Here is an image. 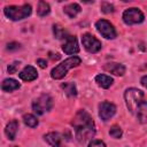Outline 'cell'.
<instances>
[{
	"instance_id": "d4e9b609",
	"label": "cell",
	"mask_w": 147,
	"mask_h": 147,
	"mask_svg": "<svg viewBox=\"0 0 147 147\" xmlns=\"http://www.w3.org/2000/svg\"><path fill=\"white\" fill-rule=\"evenodd\" d=\"M20 65H21V62H20V61H14L11 64H9V65H8L7 70H8V72H9V74H15V72L18 70Z\"/></svg>"
},
{
	"instance_id": "6da1fadb",
	"label": "cell",
	"mask_w": 147,
	"mask_h": 147,
	"mask_svg": "<svg viewBox=\"0 0 147 147\" xmlns=\"http://www.w3.org/2000/svg\"><path fill=\"white\" fill-rule=\"evenodd\" d=\"M71 124L75 129L76 138L79 142H85L95 134L94 122L90 116V114L86 113L85 110H78Z\"/></svg>"
},
{
	"instance_id": "d6986e66",
	"label": "cell",
	"mask_w": 147,
	"mask_h": 147,
	"mask_svg": "<svg viewBox=\"0 0 147 147\" xmlns=\"http://www.w3.org/2000/svg\"><path fill=\"white\" fill-rule=\"evenodd\" d=\"M61 87L64 90L65 94L68 96H76L77 95V88H76V85L74 83H64L61 85Z\"/></svg>"
},
{
	"instance_id": "ba28073f",
	"label": "cell",
	"mask_w": 147,
	"mask_h": 147,
	"mask_svg": "<svg viewBox=\"0 0 147 147\" xmlns=\"http://www.w3.org/2000/svg\"><path fill=\"white\" fill-rule=\"evenodd\" d=\"M82 42L84 48L88 53H98L101 49V41H99L94 36L90 33H85L82 37Z\"/></svg>"
},
{
	"instance_id": "8992f818",
	"label": "cell",
	"mask_w": 147,
	"mask_h": 147,
	"mask_svg": "<svg viewBox=\"0 0 147 147\" xmlns=\"http://www.w3.org/2000/svg\"><path fill=\"white\" fill-rule=\"evenodd\" d=\"M95 28H96L98 32H99L102 37H105V38H107V39H114V38H116V36H117L114 25H113L110 22H108L107 20H99V21L95 23Z\"/></svg>"
},
{
	"instance_id": "8fae6325",
	"label": "cell",
	"mask_w": 147,
	"mask_h": 147,
	"mask_svg": "<svg viewBox=\"0 0 147 147\" xmlns=\"http://www.w3.org/2000/svg\"><path fill=\"white\" fill-rule=\"evenodd\" d=\"M20 78L22 80H25V82H31V80H34L37 77H38V72L37 70L32 67V65H26L20 74H18Z\"/></svg>"
},
{
	"instance_id": "7402d4cb",
	"label": "cell",
	"mask_w": 147,
	"mask_h": 147,
	"mask_svg": "<svg viewBox=\"0 0 147 147\" xmlns=\"http://www.w3.org/2000/svg\"><path fill=\"white\" fill-rule=\"evenodd\" d=\"M54 29V34H55V37L57 38V39H62V38H65L64 36H65V30L62 28V26H60L59 24H55L54 26H53Z\"/></svg>"
},
{
	"instance_id": "cb8c5ba5",
	"label": "cell",
	"mask_w": 147,
	"mask_h": 147,
	"mask_svg": "<svg viewBox=\"0 0 147 147\" xmlns=\"http://www.w3.org/2000/svg\"><path fill=\"white\" fill-rule=\"evenodd\" d=\"M101 11L105 14H110L114 11V6L109 2L103 1V2H101Z\"/></svg>"
},
{
	"instance_id": "7c38bea8",
	"label": "cell",
	"mask_w": 147,
	"mask_h": 147,
	"mask_svg": "<svg viewBox=\"0 0 147 147\" xmlns=\"http://www.w3.org/2000/svg\"><path fill=\"white\" fill-rule=\"evenodd\" d=\"M134 113H136V117H137L138 122H140L142 124L147 123V101L142 100L136 108Z\"/></svg>"
},
{
	"instance_id": "5b68a950",
	"label": "cell",
	"mask_w": 147,
	"mask_h": 147,
	"mask_svg": "<svg viewBox=\"0 0 147 147\" xmlns=\"http://www.w3.org/2000/svg\"><path fill=\"white\" fill-rule=\"evenodd\" d=\"M53 107V99L48 94H41L32 102V109L37 115H42L46 111H49Z\"/></svg>"
},
{
	"instance_id": "2e32d148",
	"label": "cell",
	"mask_w": 147,
	"mask_h": 147,
	"mask_svg": "<svg viewBox=\"0 0 147 147\" xmlns=\"http://www.w3.org/2000/svg\"><path fill=\"white\" fill-rule=\"evenodd\" d=\"M45 140L52 146V147H60L61 146V137L56 132H49L45 134Z\"/></svg>"
},
{
	"instance_id": "ffe728a7",
	"label": "cell",
	"mask_w": 147,
	"mask_h": 147,
	"mask_svg": "<svg viewBox=\"0 0 147 147\" xmlns=\"http://www.w3.org/2000/svg\"><path fill=\"white\" fill-rule=\"evenodd\" d=\"M23 122L25 125H28L29 127H36L38 125V119L36 116H33L32 114H25L23 116Z\"/></svg>"
},
{
	"instance_id": "52a82bcc",
	"label": "cell",
	"mask_w": 147,
	"mask_h": 147,
	"mask_svg": "<svg viewBox=\"0 0 147 147\" xmlns=\"http://www.w3.org/2000/svg\"><path fill=\"white\" fill-rule=\"evenodd\" d=\"M144 20H145V16L142 11L138 8H129L123 13V21L129 25L141 23Z\"/></svg>"
},
{
	"instance_id": "83f0119b",
	"label": "cell",
	"mask_w": 147,
	"mask_h": 147,
	"mask_svg": "<svg viewBox=\"0 0 147 147\" xmlns=\"http://www.w3.org/2000/svg\"><path fill=\"white\" fill-rule=\"evenodd\" d=\"M7 48L8 49H16V48H20V44H17V42H10V44H8V46H7Z\"/></svg>"
},
{
	"instance_id": "603a6c76",
	"label": "cell",
	"mask_w": 147,
	"mask_h": 147,
	"mask_svg": "<svg viewBox=\"0 0 147 147\" xmlns=\"http://www.w3.org/2000/svg\"><path fill=\"white\" fill-rule=\"evenodd\" d=\"M109 134H110L113 138H115V139H119V138L122 137V130H121L119 126L113 125V126L110 127V130H109Z\"/></svg>"
},
{
	"instance_id": "9c48e42d",
	"label": "cell",
	"mask_w": 147,
	"mask_h": 147,
	"mask_svg": "<svg viewBox=\"0 0 147 147\" xmlns=\"http://www.w3.org/2000/svg\"><path fill=\"white\" fill-rule=\"evenodd\" d=\"M116 113V107L114 103L108 102V101H103L100 103L99 106V116L102 121H108Z\"/></svg>"
},
{
	"instance_id": "30bf717a",
	"label": "cell",
	"mask_w": 147,
	"mask_h": 147,
	"mask_svg": "<svg viewBox=\"0 0 147 147\" xmlns=\"http://www.w3.org/2000/svg\"><path fill=\"white\" fill-rule=\"evenodd\" d=\"M62 49L68 55L78 53L79 52V46H78L77 38L75 36H67L65 37V41H64V44L62 46Z\"/></svg>"
},
{
	"instance_id": "9a60e30c",
	"label": "cell",
	"mask_w": 147,
	"mask_h": 147,
	"mask_svg": "<svg viewBox=\"0 0 147 147\" xmlns=\"http://www.w3.org/2000/svg\"><path fill=\"white\" fill-rule=\"evenodd\" d=\"M20 86H21L20 83H18L17 80L13 79V78H6V79L2 82V84H1V88H2V91H5V92L15 91V90L20 88Z\"/></svg>"
},
{
	"instance_id": "4316f807",
	"label": "cell",
	"mask_w": 147,
	"mask_h": 147,
	"mask_svg": "<svg viewBox=\"0 0 147 147\" xmlns=\"http://www.w3.org/2000/svg\"><path fill=\"white\" fill-rule=\"evenodd\" d=\"M37 64H39L40 68H46V67H47V62H46V60H44V59H38V60H37Z\"/></svg>"
},
{
	"instance_id": "277c9868",
	"label": "cell",
	"mask_w": 147,
	"mask_h": 147,
	"mask_svg": "<svg viewBox=\"0 0 147 147\" xmlns=\"http://www.w3.org/2000/svg\"><path fill=\"white\" fill-rule=\"evenodd\" d=\"M124 99H125V103L130 113H134L136 108L144 99V92L134 87L127 88L124 93Z\"/></svg>"
},
{
	"instance_id": "f546056e",
	"label": "cell",
	"mask_w": 147,
	"mask_h": 147,
	"mask_svg": "<svg viewBox=\"0 0 147 147\" xmlns=\"http://www.w3.org/2000/svg\"><path fill=\"white\" fill-rule=\"evenodd\" d=\"M13 147H16V146H13Z\"/></svg>"
},
{
	"instance_id": "4fadbf2b",
	"label": "cell",
	"mask_w": 147,
	"mask_h": 147,
	"mask_svg": "<svg viewBox=\"0 0 147 147\" xmlns=\"http://www.w3.org/2000/svg\"><path fill=\"white\" fill-rule=\"evenodd\" d=\"M103 70L116 76H123L125 74V67L121 63H107L103 65Z\"/></svg>"
},
{
	"instance_id": "3957f363",
	"label": "cell",
	"mask_w": 147,
	"mask_h": 147,
	"mask_svg": "<svg viewBox=\"0 0 147 147\" xmlns=\"http://www.w3.org/2000/svg\"><path fill=\"white\" fill-rule=\"evenodd\" d=\"M32 8L30 5L25 3L22 6H7L3 9V14L11 21H21L31 15Z\"/></svg>"
},
{
	"instance_id": "ac0fdd59",
	"label": "cell",
	"mask_w": 147,
	"mask_h": 147,
	"mask_svg": "<svg viewBox=\"0 0 147 147\" xmlns=\"http://www.w3.org/2000/svg\"><path fill=\"white\" fill-rule=\"evenodd\" d=\"M80 6L78 3H70V5H67L64 8H63V11L71 18H74L78 13H80Z\"/></svg>"
},
{
	"instance_id": "44dd1931",
	"label": "cell",
	"mask_w": 147,
	"mask_h": 147,
	"mask_svg": "<svg viewBox=\"0 0 147 147\" xmlns=\"http://www.w3.org/2000/svg\"><path fill=\"white\" fill-rule=\"evenodd\" d=\"M51 11V8H49V5L45 1H39L38 3V8H37V14L39 16H46L48 13Z\"/></svg>"
},
{
	"instance_id": "e0dca14e",
	"label": "cell",
	"mask_w": 147,
	"mask_h": 147,
	"mask_svg": "<svg viewBox=\"0 0 147 147\" xmlns=\"http://www.w3.org/2000/svg\"><path fill=\"white\" fill-rule=\"evenodd\" d=\"M95 82L102 88H109L111 86V84H113L114 80H113V78L110 76H107V75H98V76H95Z\"/></svg>"
},
{
	"instance_id": "7a4b0ae2",
	"label": "cell",
	"mask_w": 147,
	"mask_h": 147,
	"mask_svg": "<svg viewBox=\"0 0 147 147\" xmlns=\"http://www.w3.org/2000/svg\"><path fill=\"white\" fill-rule=\"evenodd\" d=\"M80 62H82V60L78 56H70L67 60H64L63 62H61L60 64H57L55 68L52 69L51 77L53 79H62L67 75L68 70H70L74 67L79 65Z\"/></svg>"
},
{
	"instance_id": "484cf974",
	"label": "cell",
	"mask_w": 147,
	"mask_h": 147,
	"mask_svg": "<svg viewBox=\"0 0 147 147\" xmlns=\"http://www.w3.org/2000/svg\"><path fill=\"white\" fill-rule=\"evenodd\" d=\"M88 147H106V145H105L103 141L98 140V139H94V140H92L88 144Z\"/></svg>"
},
{
	"instance_id": "f1b7e54d",
	"label": "cell",
	"mask_w": 147,
	"mask_h": 147,
	"mask_svg": "<svg viewBox=\"0 0 147 147\" xmlns=\"http://www.w3.org/2000/svg\"><path fill=\"white\" fill-rule=\"evenodd\" d=\"M140 83H141V85H142V86H145V87L147 88V75H146V76H144V77L141 78Z\"/></svg>"
},
{
	"instance_id": "5bb4252c",
	"label": "cell",
	"mask_w": 147,
	"mask_h": 147,
	"mask_svg": "<svg viewBox=\"0 0 147 147\" xmlns=\"http://www.w3.org/2000/svg\"><path fill=\"white\" fill-rule=\"evenodd\" d=\"M17 129H18V122L16 119H13L7 124V126L5 129V133H6V136H7V138L9 140H14L15 139Z\"/></svg>"
}]
</instances>
